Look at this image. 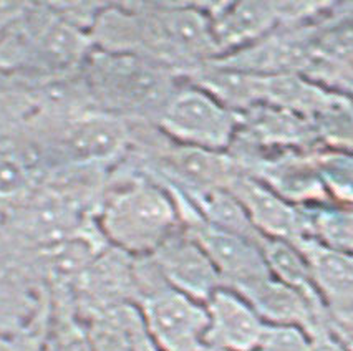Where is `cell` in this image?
Instances as JSON below:
<instances>
[{"label": "cell", "instance_id": "1", "mask_svg": "<svg viewBox=\"0 0 353 351\" xmlns=\"http://www.w3.org/2000/svg\"><path fill=\"white\" fill-rule=\"evenodd\" d=\"M93 214L106 244L131 257L151 255L181 226L171 191L138 167L110 176Z\"/></svg>", "mask_w": 353, "mask_h": 351}, {"label": "cell", "instance_id": "2", "mask_svg": "<svg viewBox=\"0 0 353 351\" xmlns=\"http://www.w3.org/2000/svg\"><path fill=\"white\" fill-rule=\"evenodd\" d=\"M81 68L93 106L131 125L156 126L164 106L181 87L176 83L178 73L137 55L92 48Z\"/></svg>", "mask_w": 353, "mask_h": 351}, {"label": "cell", "instance_id": "3", "mask_svg": "<svg viewBox=\"0 0 353 351\" xmlns=\"http://www.w3.org/2000/svg\"><path fill=\"white\" fill-rule=\"evenodd\" d=\"M156 128L178 145L223 153L232 142L237 114L199 87H179Z\"/></svg>", "mask_w": 353, "mask_h": 351}, {"label": "cell", "instance_id": "4", "mask_svg": "<svg viewBox=\"0 0 353 351\" xmlns=\"http://www.w3.org/2000/svg\"><path fill=\"white\" fill-rule=\"evenodd\" d=\"M143 326L159 351H201L208 328L204 304L176 292L166 281L134 301Z\"/></svg>", "mask_w": 353, "mask_h": 351}, {"label": "cell", "instance_id": "5", "mask_svg": "<svg viewBox=\"0 0 353 351\" xmlns=\"http://www.w3.org/2000/svg\"><path fill=\"white\" fill-rule=\"evenodd\" d=\"M130 145L128 121L100 109H88L61 121L55 142L61 167H108L128 153Z\"/></svg>", "mask_w": 353, "mask_h": 351}, {"label": "cell", "instance_id": "6", "mask_svg": "<svg viewBox=\"0 0 353 351\" xmlns=\"http://www.w3.org/2000/svg\"><path fill=\"white\" fill-rule=\"evenodd\" d=\"M150 259L171 288L199 304H206L223 287L211 259L183 226L163 240Z\"/></svg>", "mask_w": 353, "mask_h": 351}, {"label": "cell", "instance_id": "7", "mask_svg": "<svg viewBox=\"0 0 353 351\" xmlns=\"http://www.w3.org/2000/svg\"><path fill=\"white\" fill-rule=\"evenodd\" d=\"M228 191L239 201L252 226L264 237L295 242L310 235L305 215L294 209L285 199L279 198L270 187L256 181L252 176L239 173L232 179Z\"/></svg>", "mask_w": 353, "mask_h": 351}, {"label": "cell", "instance_id": "8", "mask_svg": "<svg viewBox=\"0 0 353 351\" xmlns=\"http://www.w3.org/2000/svg\"><path fill=\"white\" fill-rule=\"evenodd\" d=\"M208 328L204 345L223 351H252L264 321L239 293L221 287L204 304Z\"/></svg>", "mask_w": 353, "mask_h": 351}, {"label": "cell", "instance_id": "9", "mask_svg": "<svg viewBox=\"0 0 353 351\" xmlns=\"http://www.w3.org/2000/svg\"><path fill=\"white\" fill-rule=\"evenodd\" d=\"M294 244L305 257L312 284L328 312L353 310V255L323 246L309 235Z\"/></svg>", "mask_w": 353, "mask_h": 351}, {"label": "cell", "instance_id": "10", "mask_svg": "<svg viewBox=\"0 0 353 351\" xmlns=\"http://www.w3.org/2000/svg\"><path fill=\"white\" fill-rule=\"evenodd\" d=\"M206 10L214 40L223 52L224 48L239 47L261 39L272 30L279 19L277 3L237 2L214 3L203 7Z\"/></svg>", "mask_w": 353, "mask_h": 351}, {"label": "cell", "instance_id": "11", "mask_svg": "<svg viewBox=\"0 0 353 351\" xmlns=\"http://www.w3.org/2000/svg\"><path fill=\"white\" fill-rule=\"evenodd\" d=\"M92 351H134L143 321L134 305H120L85 320Z\"/></svg>", "mask_w": 353, "mask_h": 351}, {"label": "cell", "instance_id": "12", "mask_svg": "<svg viewBox=\"0 0 353 351\" xmlns=\"http://www.w3.org/2000/svg\"><path fill=\"white\" fill-rule=\"evenodd\" d=\"M261 251L274 279L289 285L303 295L320 297L312 284V277L305 257L294 242L282 239H261Z\"/></svg>", "mask_w": 353, "mask_h": 351}, {"label": "cell", "instance_id": "13", "mask_svg": "<svg viewBox=\"0 0 353 351\" xmlns=\"http://www.w3.org/2000/svg\"><path fill=\"white\" fill-rule=\"evenodd\" d=\"M309 222V237L323 246L353 255V211H322Z\"/></svg>", "mask_w": 353, "mask_h": 351}, {"label": "cell", "instance_id": "14", "mask_svg": "<svg viewBox=\"0 0 353 351\" xmlns=\"http://www.w3.org/2000/svg\"><path fill=\"white\" fill-rule=\"evenodd\" d=\"M252 351H312V338L302 326L264 323Z\"/></svg>", "mask_w": 353, "mask_h": 351}, {"label": "cell", "instance_id": "15", "mask_svg": "<svg viewBox=\"0 0 353 351\" xmlns=\"http://www.w3.org/2000/svg\"><path fill=\"white\" fill-rule=\"evenodd\" d=\"M319 164L328 189L343 202H353V156L328 154L319 159Z\"/></svg>", "mask_w": 353, "mask_h": 351}, {"label": "cell", "instance_id": "16", "mask_svg": "<svg viewBox=\"0 0 353 351\" xmlns=\"http://www.w3.org/2000/svg\"><path fill=\"white\" fill-rule=\"evenodd\" d=\"M0 351H47V334L32 328L0 333Z\"/></svg>", "mask_w": 353, "mask_h": 351}, {"label": "cell", "instance_id": "17", "mask_svg": "<svg viewBox=\"0 0 353 351\" xmlns=\"http://www.w3.org/2000/svg\"><path fill=\"white\" fill-rule=\"evenodd\" d=\"M28 3L0 2V30L10 28L27 10Z\"/></svg>", "mask_w": 353, "mask_h": 351}, {"label": "cell", "instance_id": "18", "mask_svg": "<svg viewBox=\"0 0 353 351\" xmlns=\"http://www.w3.org/2000/svg\"><path fill=\"white\" fill-rule=\"evenodd\" d=\"M134 351H159L153 345V341H151L150 338H148V334L145 332V326H143V330L138 334L137 345H134Z\"/></svg>", "mask_w": 353, "mask_h": 351}, {"label": "cell", "instance_id": "19", "mask_svg": "<svg viewBox=\"0 0 353 351\" xmlns=\"http://www.w3.org/2000/svg\"><path fill=\"white\" fill-rule=\"evenodd\" d=\"M201 351H223V350H216V348H209V346H204Z\"/></svg>", "mask_w": 353, "mask_h": 351}]
</instances>
